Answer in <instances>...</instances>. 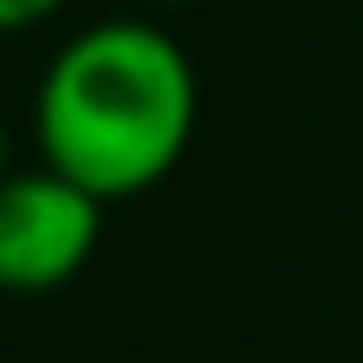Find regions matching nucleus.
I'll use <instances>...</instances> for the list:
<instances>
[{"label":"nucleus","instance_id":"5","mask_svg":"<svg viewBox=\"0 0 363 363\" xmlns=\"http://www.w3.org/2000/svg\"><path fill=\"white\" fill-rule=\"evenodd\" d=\"M148 7H195V0H148Z\"/></svg>","mask_w":363,"mask_h":363},{"label":"nucleus","instance_id":"4","mask_svg":"<svg viewBox=\"0 0 363 363\" xmlns=\"http://www.w3.org/2000/svg\"><path fill=\"white\" fill-rule=\"evenodd\" d=\"M0 175H7V128H0Z\"/></svg>","mask_w":363,"mask_h":363},{"label":"nucleus","instance_id":"1","mask_svg":"<svg viewBox=\"0 0 363 363\" xmlns=\"http://www.w3.org/2000/svg\"><path fill=\"white\" fill-rule=\"evenodd\" d=\"M202 88L155 21H94L48 61L34 88L40 162L101 202L155 189L189 155Z\"/></svg>","mask_w":363,"mask_h":363},{"label":"nucleus","instance_id":"2","mask_svg":"<svg viewBox=\"0 0 363 363\" xmlns=\"http://www.w3.org/2000/svg\"><path fill=\"white\" fill-rule=\"evenodd\" d=\"M101 195L61 175L54 162L0 175V289L40 296L88 269L101 242Z\"/></svg>","mask_w":363,"mask_h":363},{"label":"nucleus","instance_id":"3","mask_svg":"<svg viewBox=\"0 0 363 363\" xmlns=\"http://www.w3.org/2000/svg\"><path fill=\"white\" fill-rule=\"evenodd\" d=\"M67 0H0V34H21V27L48 21V13H61Z\"/></svg>","mask_w":363,"mask_h":363}]
</instances>
